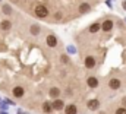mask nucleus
Instances as JSON below:
<instances>
[{"label":"nucleus","mask_w":126,"mask_h":114,"mask_svg":"<svg viewBox=\"0 0 126 114\" xmlns=\"http://www.w3.org/2000/svg\"><path fill=\"white\" fill-rule=\"evenodd\" d=\"M35 15H37L38 18H47L48 9H47L44 4H38V6H35Z\"/></svg>","instance_id":"nucleus-1"},{"label":"nucleus","mask_w":126,"mask_h":114,"mask_svg":"<svg viewBox=\"0 0 126 114\" xmlns=\"http://www.w3.org/2000/svg\"><path fill=\"white\" fill-rule=\"evenodd\" d=\"M101 29H103L104 32H109V31H111V29H113V22H111L110 19H106V21L101 24Z\"/></svg>","instance_id":"nucleus-2"},{"label":"nucleus","mask_w":126,"mask_h":114,"mask_svg":"<svg viewBox=\"0 0 126 114\" xmlns=\"http://www.w3.org/2000/svg\"><path fill=\"white\" fill-rule=\"evenodd\" d=\"M109 86H110V89H119V88H120V79L111 78L110 82H109Z\"/></svg>","instance_id":"nucleus-3"},{"label":"nucleus","mask_w":126,"mask_h":114,"mask_svg":"<svg viewBox=\"0 0 126 114\" xmlns=\"http://www.w3.org/2000/svg\"><path fill=\"white\" fill-rule=\"evenodd\" d=\"M51 107H53V110H62L63 107H64V102H63L62 100L56 98V100L51 102Z\"/></svg>","instance_id":"nucleus-4"},{"label":"nucleus","mask_w":126,"mask_h":114,"mask_svg":"<svg viewBox=\"0 0 126 114\" xmlns=\"http://www.w3.org/2000/svg\"><path fill=\"white\" fill-rule=\"evenodd\" d=\"M46 43H47L48 47H56V45H57V38H56L54 35H48V37L46 38Z\"/></svg>","instance_id":"nucleus-5"},{"label":"nucleus","mask_w":126,"mask_h":114,"mask_svg":"<svg viewBox=\"0 0 126 114\" xmlns=\"http://www.w3.org/2000/svg\"><path fill=\"white\" fill-rule=\"evenodd\" d=\"M12 92H13V95H15L16 98H21V97H24V94H25V89H24L22 86H15Z\"/></svg>","instance_id":"nucleus-6"},{"label":"nucleus","mask_w":126,"mask_h":114,"mask_svg":"<svg viewBox=\"0 0 126 114\" xmlns=\"http://www.w3.org/2000/svg\"><path fill=\"white\" fill-rule=\"evenodd\" d=\"M95 66V58L93 56H88L85 58V67H88V69H93Z\"/></svg>","instance_id":"nucleus-7"},{"label":"nucleus","mask_w":126,"mask_h":114,"mask_svg":"<svg viewBox=\"0 0 126 114\" xmlns=\"http://www.w3.org/2000/svg\"><path fill=\"white\" fill-rule=\"evenodd\" d=\"M64 113L66 114H76L78 113V108H76V105L70 104V105H67V107L64 108Z\"/></svg>","instance_id":"nucleus-8"},{"label":"nucleus","mask_w":126,"mask_h":114,"mask_svg":"<svg viewBox=\"0 0 126 114\" xmlns=\"http://www.w3.org/2000/svg\"><path fill=\"white\" fill-rule=\"evenodd\" d=\"M0 28L3 29V31H9V29L12 28V24H10V21H7V19L1 21V24H0Z\"/></svg>","instance_id":"nucleus-9"},{"label":"nucleus","mask_w":126,"mask_h":114,"mask_svg":"<svg viewBox=\"0 0 126 114\" xmlns=\"http://www.w3.org/2000/svg\"><path fill=\"white\" fill-rule=\"evenodd\" d=\"M87 84H88L90 88H95V86L98 85V81H97V78H94V76H90L88 81H87Z\"/></svg>","instance_id":"nucleus-10"},{"label":"nucleus","mask_w":126,"mask_h":114,"mask_svg":"<svg viewBox=\"0 0 126 114\" xmlns=\"http://www.w3.org/2000/svg\"><path fill=\"white\" fill-rule=\"evenodd\" d=\"M98 105H100V102H98L97 100H90V101H88V108H90V110H97Z\"/></svg>","instance_id":"nucleus-11"},{"label":"nucleus","mask_w":126,"mask_h":114,"mask_svg":"<svg viewBox=\"0 0 126 114\" xmlns=\"http://www.w3.org/2000/svg\"><path fill=\"white\" fill-rule=\"evenodd\" d=\"M90 9H91V6H90L88 3H82V4L79 6V12H81V13H87V12H90Z\"/></svg>","instance_id":"nucleus-12"},{"label":"nucleus","mask_w":126,"mask_h":114,"mask_svg":"<svg viewBox=\"0 0 126 114\" xmlns=\"http://www.w3.org/2000/svg\"><path fill=\"white\" fill-rule=\"evenodd\" d=\"M48 94H50V97H51V98H57V97L60 95V89H59V88H51Z\"/></svg>","instance_id":"nucleus-13"},{"label":"nucleus","mask_w":126,"mask_h":114,"mask_svg":"<svg viewBox=\"0 0 126 114\" xmlns=\"http://www.w3.org/2000/svg\"><path fill=\"white\" fill-rule=\"evenodd\" d=\"M43 110H44V113H51L53 107H51L50 102H44V104H43Z\"/></svg>","instance_id":"nucleus-14"},{"label":"nucleus","mask_w":126,"mask_h":114,"mask_svg":"<svg viewBox=\"0 0 126 114\" xmlns=\"http://www.w3.org/2000/svg\"><path fill=\"white\" fill-rule=\"evenodd\" d=\"M100 28H101V25H100V24H93V25L90 27V32L95 34V32H98V31H100Z\"/></svg>","instance_id":"nucleus-15"},{"label":"nucleus","mask_w":126,"mask_h":114,"mask_svg":"<svg viewBox=\"0 0 126 114\" xmlns=\"http://www.w3.org/2000/svg\"><path fill=\"white\" fill-rule=\"evenodd\" d=\"M30 31H31L32 35H38V34H40V27H38V25H32Z\"/></svg>","instance_id":"nucleus-16"},{"label":"nucleus","mask_w":126,"mask_h":114,"mask_svg":"<svg viewBox=\"0 0 126 114\" xmlns=\"http://www.w3.org/2000/svg\"><path fill=\"white\" fill-rule=\"evenodd\" d=\"M1 10H3V13H6V15H10V13H12V9H10V6H7V4H4Z\"/></svg>","instance_id":"nucleus-17"},{"label":"nucleus","mask_w":126,"mask_h":114,"mask_svg":"<svg viewBox=\"0 0 126 114\" xmlns=\"http://www.w3.org/2000/svg\"><path fill=\"white\" fill-rule=\"evenodd\" d=\"M116 114H126V108H125V107L117 108V110H116Z\"/></svg>","instance_id":"nucleus-18"},{"label":"nucleus","mask_w":126,"mask_h":114,"mask_svg":"<svg viewBox=\"0 0 126 114\" xmlns=\"http://www.w3.org/2000/svg\"><path fill=\"white\" fill-rule=\"evenodd\" d=\"M60 18H62V13H56L54 15V19H60Z\"/></svg>","instance_id":"nucleus-19"},{"label":"nucleus","mask_w":126,"mask_h":114,"mask_svg":"<svg viewBox=\"0 0 126 114\" xmlns=\"http://www.w3.org/2000/svg\"><path fill=\"white\" fill-rule=\"evenodd\" d=\"M62 61H63V63H67V57H66V56H62Z\"/></svg>","instance_id":"nucleus-20"},{"label":"nucleus","mask_w":126,"mask_h":114,"mask_svg":"<svg viewBox=\"0 0 126 114\" xmlns=\"http://www.w3.org/2000/svg\"><path fill=\"white\" fill-rule=\"evenodd\" d=\"M122 102H123V107H125V108H126V97H125V98H123V101H122Z\"/></svg>","instance_id":"nucleus-21"},{"label":"nucleus","mask_w":126,"mask_h":114,"mask_svg":"<svg viewBox=\"0 0 126 114\" xmlns=\"http://www.w3.org/2000/svg\"><path fill=\"white\" fill-rule=\"evenodd\" d=\"M122 6H123V9L126 10V1H123V4H122Z\"/></svg>","instance_id":"nucleus-22"}]
</instances>
